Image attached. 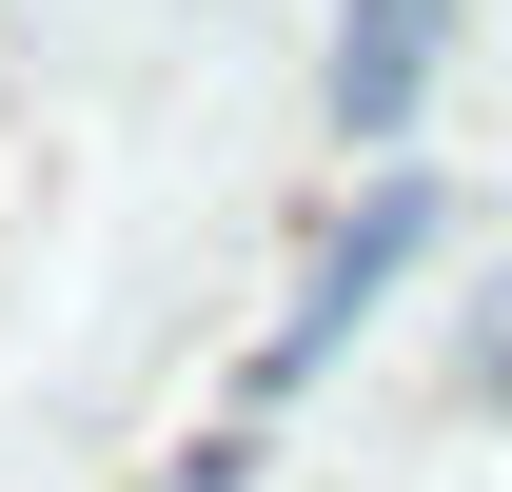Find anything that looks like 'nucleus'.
<instances>
[{
  "mask_svg": "<svg viewBox=\"0 0 512 492\" xmlns=\"http://www.w3.org/2000/svg\"><path fill=\"white\" fill-rule=\"evenodd\" d=\"M434 217H453V197H434V178H375V197H355V217H335V237H316V296L276 315V355H256V394H296V374H316V355H335V335H355V315H375V296H394V256L434 237Z\"/></svg>",
  "mask_w": 512,
  "mask_h": 492,
  "instance_id": "nucleus-1",
  "label": "nucleus"
},
{
  "mask_svg": "<svg viewBox=\"0 0 512 492\" xmlns=\"http://www.w3.org/2000/svg\"><path fill=\"white\" fill-rule=\"evenodd\" d=\"M434 40H453V0H355V20H335V119L394 138V119H414V79H434Z\"/></svg>",
  "mask_w": 512,
  "mask_h": 492,
  "instance_id": "nucleus-2",
  "label": "nucleus"
},
{
  "mask_svg": "<svg viewBox=\"0 0 512 492\" xmlns=\"http://www.w3.org/2000/svg\"><path fill=\"white\" fill-rule=\"evenodd\" d=\"M493 394H512V315H493Z\"/></svg>",
  "mask_w": 512,
  "mask_h": 492,
  "instance_id": "nucleus-3",
  "label": "nucleus"
}]
</instances>
